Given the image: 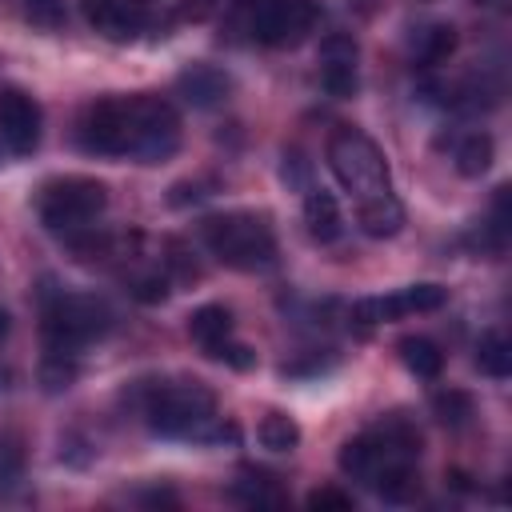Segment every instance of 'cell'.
<instances>
[{
	"mask_svg": "<svg viewBox=\"0 0 512 512\" xmlns=\"http://www.w3.org/2000/svg\"><path fill=\"white\" fill-rule=\"evenodd\" d=\"M104 208H108V188L92 176H56L36 196L40 224L56 236H72V232L92 228Z\"/></svg>",
	"mask_w": 512,
	"mask_h": 512,
	"instance_id": "52a82bcc",
	"label": "cell"
},
{
	"mask_svg": "<svg viewBox=\"0 0 512 512\" xmlns=\"http://www.w3.org/2000/svg\"><path fill=\"white\" fill-rule=\"evenodd\" d=\"M236 496L244 500V504H256V508H280L284 504V492L268 480V476H248V480H240L236 484Z\"/></svg>",
	"mask_w": 512,
	"mask_h": 512,
	"instance_id": "603a6c76",
	"label": "cell"
},
{
	"mask_svg": "<svg viewBox=\"0 0 512 512\" xmlns=\"http://www.w3.org/2000/svg\"><path fill=\"white\" fill-rule=\"evenodd\" d=\"M76 356H64V352H44V364H40V380L48 392H60L76 380Z\"/></svg>",
	"mask_w": 512,
	"mask_h": 512,
	"instance_id": "7402d4cb",
	"label": "cell"
},
{
	"mask_svg": "<svg viewBox=\"0 0 512 512\" xmlns=\"http://www.w3.org/2000/svg\"><path fill=\"white\" fill-rule=\"evenodd\" d=\"M320 24V0H260L252 8V36L268 48H296Z\"/></svg>",
	"mask_w": 512,
	"mask_h": 512,
	"instance_id": "ba28073f",
	"label": "cell"
},
{
	"mask_svg": "<svg viewBox=\"0 0 512 512\" xmlns=\"http://www.w3.org/2000/svg\"><path fill=\"white\" fill-rule=\"evenodd\" d=\"M144 420L156 436H168V440H208L216 420H220L216 416V392L200 380L164 384L148 396Z\"/></svg>",
	"mask_w": 512,
	"mask_h": 512,
	"instance_id": "5b68a950",
	"label": "cell"
},
{
	"mask_svg": "<svg viewBox=\"0 0 512 512\" xmlns=\"http://www.w3.org/2000/svg\"><path fill=\"white\" fill-rule=\"evenodd\" d=\"M492 152H496V148H492V136H488V132H464L460 144L452 148L456 172H460V176H480V172H488Z\"/></svg>",
	"mask_w": 512,
	"mask_h": 512,
	"instance_id": "d6986e66",
	"label": "cell"
},
{
	"mask_svg": "<svg viewBox=\"0 0 512 512\" xmlns=\"http://www.w3.org/2000/svg\"><path fill=\"white\" fill-rule=\"evenodd\" d=\"M140 4H148V0H140Z\"/></svg>",
	"mask_w": 512,
	"mask_h": 512,
	"instance_id": "1f68e13d",
	"label": "cell"
},
{
	"mask_svg": "<svg viewBox=\"0 0 512 512\" xmlns=\"http://www.w3.org/2000/svg\"><path fill=\"white\" fill-rule=\"evenodd\" d=\"M84 152L132 156L140 164H164L180 148V112L152 92L92 100L76 124Z\"/></svg>",
	"mask_w": 512,
	"mask_h": 512,
	"instance_id": "6da1fadb",
	"label": "cell"
},
{
	"mask_svg": "<svg viewBox=\"0 0 512 512\" xmlns=\"http://www.w3.org/2000/svg\"><path fill=\"white\" fill-rule=\"evenodd\" d=\"M208 256L236 272H268L276 264V232L260 212H216L200 224Z\"/></svg>",
	"mask_w": 512,
	"mask_h": 512,
	"instance_id": "277c9868",
	"label": "cell"
},
{
	"mask_svg": "<svg viewBox=\"0 0 512 512\" xmlns=\"http://www.w3.org/2000/svg\"><path fill=\"white\" fill-rule=\"evenodd\" d=\"M396 348H400V360H404V368L412 376H420V380H436L440 376L444 352H440L436 340H428V336H404Z\"/></svg>",
	"mask_w": 512,
	"mask_h": 512,
	"instance_id": "ac0fdd59",
	"label": "cell"
},
{
	"mask_svg": "<svg viewBox=\"0 0 512 512\" xmlns=\"http://www.w3.org/2000/svg\"><path fill=\"white\" fill-rule=\"evenodd\" d=\"M356 56H360V48L344 32H332V36L320 40V84H324L328 96H336V100L356 96V84H360Z\"/></svg>",
	"mask_w": 512,
	"mask_h": 512,
	"instance_id": "8fae6325",
	"label": "cell"
},
{
	"mask_svg": "<svg viewBox=\"0 0 512 512\" xmlns=\"http://www.w3.org/2000/svg\"><path fill=\"white\" fill-rule=\"evenodd\" d=\"M420 444H424V436H420V428L408 416H400V412L380 416L372 428H364L352 440H344L340 472L360 480L380 500L404 504L420 488V480H416Z\"/></svg>",
	"mask_w": 512,
	"mask_h": 512,
	"instance_id": "3957f363",
	"label": "cell"
},
{
	"mask_svg": "<svg viewBox=\"0 0 512 512\" xmlns=\"http://www.w3.org/2000/svg\"><path fill=\"white\" fill-rule=\"evenodd\" d=\"M128 288H132V296H136L140 304H160V300L168 296L172 280H168V272H160V268H148V272L132 276V280H128Z\"/></svg>",
	"mask_w": 512,
	"mask_h": 512,
	"instance_id": "d4e9b609",
	"label": "cell"
},
{
	"mask_svg": "<svg viewBox=\"0 0 512 512\" xmlns=\"http://www.w3.org/2000/svg\"><path fill=\"white\" fill-rule=\"evenodd\" d=\"M432 412L440 416V424L460 428V424H468V416H472V396L460 392V388H440V392L432 396Z\"/></svg>",
	"mask_w": 512,
	"mask_h": 512,
	"instance_id": "44dd1931",
	"label": "cell"
},
{
	"mask_svg": "<svg viewBox=\"0 0 512 512\" xmlns=\"http://www.w3.org/2000/svg\"><path fill=\"white\" fill-rule=\"evenodd\" d=\"M108 324H112V312L104 300H96L88 292H52L44 300V316H40L44 352L76 356L80 348L100 340L108 332Z\"/></svg>",
	"mask_w": 512,
	"mask_h": 512,
	"instance_id": "8992f818",
	"label": "cell"
},
{
	"mask_svg": "<svg viewBox=\"0 0 512 512\" xmlns=\"http://www.w3.org/2000/svg\"><path fill=\"white\" fill-rule=\"evenodd\" d=\"M0 144L12 156H32L40 144V104L20 88H0Z\"/></svg>",
	"mask_w": 512,
	"mask_h": 512,
	"instance_id": "30bf717a",
	"label": "cell"
},
{
	"mask_svg": "<svg viewBox=\"0 0 512 512\" xmlns=\"http://www.w3.org/2000/svg\"><path fill=\"white\" fill-rule=\"evenodd\" d=\"M256 440H260V448H268V452H292V448L300 444V428H296L292 416L268 412V416L256 424Z\"/></svg>",
	"mask_w": 512,
	"mask_h": 512,
	"instance_id": "ffe728a7",
	"label": "cell"
},
{
	"mask_svg": "<svg viewBox=\"0 0 512 512\" xmlns=\"http://www.w3.org/2000/svg\"><path fill=\"white\" fill-rule=\"evenodd\" d=\"M176 92H180L192 108H216V104H224V100H228L232 80H228V72H224V68L196 60V64H188V68L176 76Z\"/></svg>",
	"mask_w": 512,
	"mask_h": 512,
	"instance_id": "4fadbf2b",
	"label": "cell"
},
{
	"mask_svg": "<svg viewBox=\"0 0 512 512\" xmlns=\"http://www.w3.org/2000/svg\"><path fill=\"white\" fill-rule=\"evenodd\" d=\"M4 336H8V312L0 308V340H4Z\"/></svg>",
	"mask_w": 512,
	"mask_h": 512,
	"instance_id": "f1b7e54d",
	"label": "cell"
},
{
	"mask_svg": "<svg viewBox=\"0 0 512 512\" xmlns=\"http://www.w3.org/2000/svg\"><path fill=\"white\" fill-rule=\"evenodd\" d=\"M24 480V452L16 440L0 436V496L16 492V484Z\"/></svg>",
	"mask_w": 512,
	"mask_h": 512,
	"instance_id": "cb8c5ba5",
	"label": "cell"
},
{
	"mask_svg": "<svg viewBox=\"0 0 512 512\" xmlns=\"http://www.w3.org/2000/svg\"><path fill=\"white\" fill-rule=\"evenodd\" d=\"M232 4H236V8H244V12H252V8L260 4V0H232Z\"/></svg>",
	"mask_w": 512,
	"mask_h": 512,
	"instance_id": "f546056e",
	"label": "cell"
},
{
	"mask_svg": "<svg viewBox=\"0 0 512 512\" xmlns=\"http://www.w3.org/2000/svg\"><path fill=\"white\" fill-rule=\"evenodd\" d=\"M84 16L108 40H132L148 24V8L140 0H84Z\"/></svg>",
	"mask_w": 512,
	"mask_h": 512,
	"instance_id": "7c38bea8",
	"label": "cell"
},
{
	"mask_svg": "<svg viewBox=\"0 0 512 512\" xmlns=\"http://www.w3.org/2000/svg\"><path fill=\"white\" fill-rule=\"evenodd\" d=\"M212 8H216V0H188V4H180V20H204Z\"/></svg>",
	"mask_w": 512,
	"mask_h": 512,
	"instance_id": "83f0119b",
	"label": "cell"
},
{
	"mask_svg": "<svg viewBox=\"0 0 512 512\" xmlns=\"http://www.w3.org/2000/svg\"><path fill=\"white\" fill-rule=\"evenodd\" d=\"M448 304V288L444 284H408L396 288L388 296H364L352 304V316L360 324H388V320H404L416 312H436Z\"/></svg>",
	"mask_w": 512,
	"mask_h": 512,
	"instance_id": "9c48e42d",
	"label": "cell"
},
{
	"mask_svg": "<svg viewBox=\"0 0 512 512\" xmlns=\"http://www.w3.org/2000/svg\"><path fill=\"white\" fill-rule=\"evenodd\" d=\"M24 16H28L36 28L56 32V28L64 24V0H24Z\"/></svg>",
	"mask_w": 512,
	"mask_h": 512,
	"instance_id": "484cf974",
	"label": "cell"
},
{
	"mask_svg": "<svg viewBox=\"0 0 512 512\" xmlns=\"http://www.w3.org/2000/svg\"><path fill=\"white\" fill-rule=\"evenodd\" d=\"M452 52H456V28H452V24H444V20H428V24L412 28V56H416L424 68L444 64Z\"/></svg>",
	"mask_w": 512,
	"mask_h": 512,
	"instance_id": "2e32d148",
	"label": "cell"
},
{
	"mask_svg": "<svg viewBox=\"0 0 512 512\" xmlns=\"http://www.w3.org/2000/svg\"><path fill=\"white\" fill-rule=\"evenodd\" d=\"M304 224H308L312 240H320V244L340 240V232H344V216H340L336 196L324 192V188H308V192H304Z\"/></svg>",
	"mask_w": 512,
	"mask_h": 512,
	"instance_id": "9a60e30c",
	"label": "cell"
},
{
	"mask_svg": "<svg viewBox=\"0 0 512 512\" xmlns=\"http://www.w3.org/2000/svg\"><path fill=\"white\" fill-rule=\"evenodd\" d=\"M324 156H328L332 176L340 180V188L348 192V200L356 208V224L376 240L396 236L404 228V208H400V196L392 192L388 160L376 148V140L368 132L344 124L328 136Z\"/></svg>",
	"mask_w": 512,
	"mask_h": 512,
	"instance_id": "7a4b0ae2",
	"label": "cell"
},
{
	"mask_svg": "<svg viewBox=\"0 0 512 512\" xmlns=\"http://www.w3.org/2000/svg\"><path fill=\"white\" fill-rule=\"evenodd\" d=\"M476 4H484V8H504L508 0H476Z\"/></svg>",
	"mask_w": 512,
	"mask_h": 512,
	"instance_id": "4dcf8cb0",
	"label": "cell"
},
{
	"mask_svg": "<svg viewBox=\"0 0 512 512\" xmlns=\"http://www.w3.org/2000/svg\"><path fill=\"white\" fill-rule=\"evenodd\" d=\"M188 332L192 340L204 348V356L216 360V352L232 340V312L224 304H200L192 316H188Z\"/></svg>",
	"mask_w": 512,
	"mask_h": 512,
	"instance_id": "5bb4252c",
	"label": "cell"
},
{
	"mask_svg": "<svg viewBox=\"0 0 512 512\" xmlns=\"http://www.w3.org/2000/svg\"><path fill=\"white\" fill-rule=\"evenodd\" d=\"M476 368L484 376H492V380H508L512 376V344H508V336L500 328L480 332V340H476Z\"/></svg>",
	"mask_w": 512,
	"mask_h": 512,
	"instance_id": "e0dca14e",
	"label": "cell"
},
{
	"mask_svg": "<svg viewBox=\"0 0 512 512\" xmlns=\"http://www.w3.org/2000/svg\"><path fill=\"white\" fill-rule=\"evenodd\" d=\"M308 508H320V512H348V508H352V492L316 488V492H308Z\"/></svg>",
	"mask_w": 512,
	"mask_h": 512,
	"instance_id": "4316f807",
	"label": "cell"
}]
</instances>
